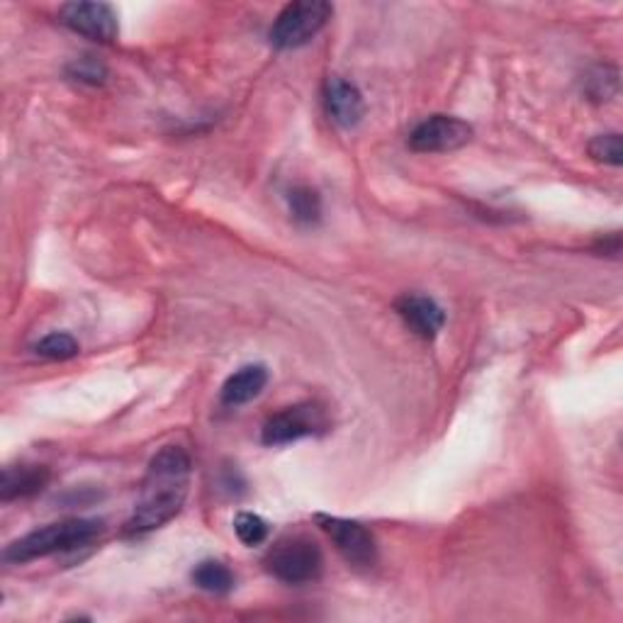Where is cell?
Segmentation results:
<instances>
[{
  "instance_id": "6da1fadb",
  "label": "cell",
  "mask_w": 623,
  "mask_h": 623,
  "mask_svg": "<svg viewBox=\"0 0 623 623\" xmlns=\"http://www.w3.org/2000/svg\"><path fill=\"white\" fill-rule=\"evenodd\" d=\"M190 475V456L181 446H166L149 463L142 502L124 524V536H144L161 529L183 510Z\"/></svg>"
},
{
  "instance_id": "7a4b0ae2",
  "label": "cell",
  "mask_w": 623,
  "mask_h": 623,
  "mask_svg": "<svg viewBox=\"0 0 623 623\" xmlns=\"http://www.w3.org/2000/svg\"><path fill=\"white\" fill-rule=\"evenodd\" d=\"M103 534V522L95 519H67L59 524L41 526L10 543L5 548V561L10 563H29L37 558H47L63 551H76V548L88 546Z\"/></svg>"
},
{
  "instance_id": "3957f363",
  "label": "cell",
  "mask_w": 623,
  "mask_h": 623,
  "mask_svg": "<svg viewBox=\"0 0 623 623\" xmlns=\"http://www.w3.org/2000/svg\"><path fill=\"white\" fill-rule=\"evenodd\" d=\"M334 15L326 0H298L280 10L271 27V45L278 49H300L320 35Z\"/></svg>"
},
{
  "instance_id": "277c9868",
  "label": "cell",
  "mask_w": 623,
  "mask_h": 623,
  "mask_svg": "<svg viewBox=\"0 0 623 623\" xmlns=\"http://www.w3.org/2000/svg\"><path fill=\"white\" fill-rule=\"evenodd\" d=\"M268 573L285 585H308L322 575L324 558L320 546L304 536L280 541L266 558Z\"/></svg>"
},
{
  "instance_id": "5b68a950",
  "label": "cell",
  "mask_w": 623,
  "mask_h": 623,
  "mask_svg": "<svg viewBox=\"0 0 623 623\" xmlns=\"http://www.w3.org/2000/svg\"><path fill=\"white\" fill-rule=\"evenodd\" d=\"M316 524L322 531L332 538L336 551L344 555V561L354 567H373L378 558V546L373 534L363 524L342 519V516L316 514Z\"/></svg>"
},
{
  "instance_id": "8992f818",
  "label": "cell",
  "mask_w": 623,
  "mask_h": 623,
  "mask_svg": "<svg viewBox=\"0 0 623 623\" xmlns=\"http://www.w3.org/2000/svg\"><path fill=\"white\" fill-rule=\"evenodd\" d=\"M472 140V127L453 118V115H434L415 127L409 134V149L417 154H446L463 149Z\"/></svg>"
},
{
  "instance_id": "52a82bcc",
  "label": "cell",
  "mask_w": 623,
  "mask_h": 623,
  "mask_svg": "<svg viewBox=\"0 0 623 623\" xmlns=\"http://www.w3.org/2000/svg\"><path fill=\"white\" fill-rule=\"evenodd\" d=\"M59 20L76 35L110 45L118 39V13L108 3H67L59 10Z\"/></svg>"
},
{
  "instance_id": "ba28073f",
  "label": "cell",
  "mask_w": 623,
  "mask_h": 623,
  "mask_svg": "<svg viewBox=\"0 0 623 623\" xmlns=\"http://www.w3.org/2000/svg\"><path fill=\"white\" fill-rule=\"evenodd\" d=\"M322 427H324L322 409H316L314 405H298L273 415L266 421V427H263L261 439L266 446H285V443H295L316 434V429Z\"/></svg>"
},
{
  "instance_id": "9c48e42d",
  "label": "cell",
  "mask_w": 623,
  "mask_h": 623,
  "mask_svg": "<svg viewBox=\"0 0 623 623\" xmlns=\"http://www.w3.org/2000/svg\"><path fill=\"white\" fill-rule=\"evenodd\" d=\"M395 310L403 316V322L409 330L421 336V339H434L443 330V322H446L441 304L427 298V295H403V298L395 302Z\"/></svg>"
},
{
  "instance_id": "30bf717a",
  "label": "cell",
  "mask_w": 623,
  "mask_h": 623,
  "mask_svg": "<svg viewBox=\"0 0 623 623\" xmlns=\"http://www.w3.org/2000/svg\"><path fill=\"white\" fill-rule=\"evenodd\" d=\"M324 103H326V112H330V118L339 127H346V130L356 127L366 115V103H363L361 91L344 79L326 81Z\"/></svg>"
},
{
  "instance_id": "8fae6325",
  "label": "cell",
  "mask_w": 623,
  "mask_h": 623,
  "mask_svg": "<svg viewBox=\"0 0 623 623\" xmlns=\"http://www.w3.org/2000/svg\"><path fill=\"white\" fill-rule=\"evenodd\" d=\"M268 383V371L266 366H244L239 368L237 373H231L227 378L225 387H221V403L229 407L247 405L251 399H256L263 387Z\"/></svg>"
},
{
  "instance_id": "7c38bea8",
  "label": "cell",
  "mask_w": 623,
  "mask_h": 623,
  "mask_svg": "<svg viewBox=\"0 0 623 623\" xmlns=\"http://www.w3.org/2000/svg\"><path fill=\"white\" fill-rule=\"evenodd\" d=\"M49 468L45 466H17V468H5L3 482H0V500L13 502V500H25L32 498L47 488L49 482Z\"/></svg>"
},
{
  "instance_id": "4fadbf2b",
  "label": "cell",
  "mask_w": 623,
  "mask_h": 623,
  "mask_svg": "<svg viewBox=\"0 0 623 623\" xmlns=\"http://www.w3.org/2000/svg\"><path fill=\"white\" fill-rule=\"evenodd\" d=\"M193 583L209 595H229L235 589V575L219 561H205L193 570Z\"/></svg>"
},
{
  "instance_id": "5bb4252c",
  "label": "cell",
  "mask_w": 623,
  "mask_h": 623,
  "mask_svg": "<svg viewBox=\"0 0 623 623\" xmlns=\"http://www.w3.org/2000/svg\"><path fill=\"white\" fill-rule=\"evenodd\" d=\"M290 213L300 225H314L322 217V197L310 185H295L288 195Z\"/></svg>"
},
{
  "instance_id": "9a60e30c",
  "label": "cell",
  "mask_w": 623,
  "mask_h": 623,
  "mask_svg": "<svg viewBox=\"0 0 623 623\" xmlns=\"http://www.w3.org/2000/svg\"><path fill=\"white\" fill-rule=\"evenodd\" d=\"M79 351H81L79 342L73 339L71 334H63V332L49 334L35 346V354L47 358V361H69V358L79 356Z\"/></svg>"
},
{
  "instance_id": "2e32d148",
  "label": "cell",
  "mask_w": 623,
  "mask_h": 623,
  "mask_svg": "<svg viewBox=\"0 0 623 623\" xmlns=\"http://www.w3.org/2000/svg\"><path fill=\"white\" fill-rule=\"evenodd\" d=\"M589 156L595 158L599 164L607 166H621L623 161V146H621V134L619 132H609V134H599L589 142Z\"/></svg>"
},
{
  "instance_id": "e0dca14e",
  "label": "cell",
  "mask_w": 623,
  "mask_h": 623,
  "mask_svg": "<svg viewBox=\"0 0 623 623\" xmlns=\"http://www.w3.org/2000/svg\"><path fill=\"white\" fill-rule=\"evenodd\" d=\"M69 79L79 81V83H86V86H103L105 79H108V69L103 67L98 59L93 57H83L69 63Z\"/></svg>"
},
{
  "instance_id": "ac0fdd59",
  "label": "cell",
  "mask_w": 623,
  "mask_h": 623,
  "mask_svg": "<svg viewBox=\"0 0 623 623\" xmlns=\"http://www.w3.org/2000/svg\"><path fill=\"white\" fill-rule=\"evenodd\" d=\"M235 531L239 536V541L244 543V546H259V543L266 541L268 524L263 522L259 514L244 512V514H239L237 519H235Z\"/></svg>"
},
{
  "instance_id": "d6986e66",
  "label": "cell",
  "mask_w": 623,
  "mask_h": 623,
  "mask_svg": "<svg viewBox=\"0 0 623 623\" xmlns=\"http://www.w3.org/2000/svg\"><path fill=\"white\" fill-rule=\"evenodd\" d=\"M587 93L592 100H609L619 91V71L599 67L587 81Z\"/></svg>"
},
{
  "instance_id": "ffe728a7",
  "label": "cell",
  "mask_w": 623,
  "mask_h": 623,
  "mask_svg": "<svg viewBox=\"0 0 623 623\" xmlns=\"http://www.w3.org/2000/svg\"><path fill=\"white\" fill-rule=\"evenodd\" d=\"M597 251H604L607 256H619V251H621V237L614 231V235H611L609 239H601Z\"/></svg>"
}]
</instances>
